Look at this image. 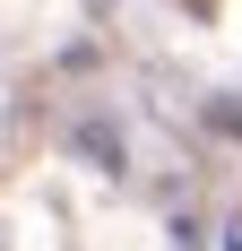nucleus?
Instances as JSON below:
<instances>
[]
</instances>
